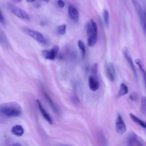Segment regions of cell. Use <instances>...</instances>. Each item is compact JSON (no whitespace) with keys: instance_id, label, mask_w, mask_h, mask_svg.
<instances>
[{"instance_id":"28","label":"cell","mask_w":146,"mask_h":146,"mask_svg":"<svg viewBox=\"0 0 146 146\" xmlns=\"http://www.w3.org/2000/svg\"><path fill=\"white\" fill-rule=\"evenodd\" d=\"M60 146H70V145H60Z\"/></svg>"},{"instance_id":"19","label":"cell","mask_w":146,"mask_h":146,"mask_svg":"<svg viewBox=\"0 0 146 146\" xmlns=\"http://www.w3.org/2000/svg\"><path fill=\"white\" fill-rule=\"evenodd\" d=\"M78 46L81 51L82 57L84 58L85 54H86V48H85V45L84 42L81 40H79L78 41Z\"/></svg>"},{"instance_id":"8","label":"cell","mask_w":146,"mask_h":146,"mask_svg":"<svg viewBox=\"0 0 146 146\" xmlns=\"http://www.w3.org/2000/svg\"><path fill=\"white\" fill-rule=\"evenodd\" d=\"M128 146H143L141 143L138 140L137 136L133 132L129 133L127 137Z\"/></svg>"},{"instance_id":"15","label":"cell","mask_w":146,"mask_h":146,"mask_svg":"<svg viewBox=\"0 0 146 146\" xmlns=\"http://www.w3.org/2000/svg\"><path fill=\"white\" fill-rule=\"evenodd\" d=\"M43 95H44V96L46 99V100L47 101V102L48 103L49 105L51 106V108L53 110V111L56 113H58V110L57 109V108L56 107L55 105L54 104L53 101L52 100V99H51V98L48 96V95L47 94V92L45 91H43Z\"/></svg>"},{"instance_id":"20","label":"cell","mask_w":146,"mask_h":146,"mask_svg":"<svg viewBox=\"0 0 146 146\" xmlns=\"http://www.w3.org/2000/svg\"><path fill=\"white\" fill-rule=\"evenodd\" d=\"M66 25L65 24H63L58 27V32L60 35H63L66 33Z\"/></svg>"},{"instance_id":"5","label":"cell","mask_w":146,"mask_h":146,"mask_svg":"<svg viewBox=\"0 0 146 146\" xmlns=\"http://www.w3.org/2000/svg\"><path fill=\"white\" fill-rule=\"evenodd\" d=\"M59 51V47L58 46H55L50 49L44 50L42 51V55L44 59L48 60H54Z\"/></svg>"},{"instance_id":"2","label":"cell","mask_w":146,"mask_h":146,"mask_svg":"<svg viewBox=\"0 0 146 146\" xmlns=\"http://www.w3.org/2000/svg\"><path fill=\"white\" fill-rule=\"evenodd\" d=\"M87 35V44L90 47L95 45L98 37V26L93 19L89 20L86 25Z\"/></svg>"},{"instance_id":"3","label":"cell","mask_w":146,"mask_h":146,"mask_svg":"<svg viewBox=\"0 0 146 146\" xmlns=\"http://www.w3.org/2000/svg\"><path fill=\"white\" fill-rule=\"evenodd\" d=\"M6 7L10 13L21 19L29 20L30 18L29 14L25 10L12 3H8L6 5Z\"/></svg>"},{"instance_id":"14","label":"cell","mask_w":146,"mask_h":146,"mask_svg":"<svg viewBox=\"0 0 146 146\" xmlns=\"http://www.w3.org/2000/svg\"><path fill=\"white\" fill-rule=\"evenodd\" d=\"M128 92V89L127 86L124 83H121L120 85L119 90L118 91L117 96V98L126 95Z\"/></svg>"},{"instance_id":"16","label":"cell","mask_w":146,"mask_h":146,"mask_svg":"<svg viewBox=\"0 0 146 146\" xmlns=\"http://www.w3.org/2000/svg\"><path fill=\"white\" fill-rule=\"evenodd\" d=\"M129 116H130L131 119H132V120H133L135 123H136V124H139V125H140L143 128H146V124H145V123L144 121L141 120V119H140L139 117H136V116H135L132 113H130L129 114Z\"/></svg>"},{"instance_id":"29","label":"cell","mask_w":146,"mask_h":146,"mask_svg":"<svg viewBox=\"0 0 146 146\" xmlns=\"http://www.w3.org/2000/svg\"><path fill=\"white\" fill-rule=\"evenodd\" d=\"M2 40V38H1V37L0 36V42Z\"/></svg>"},{"instance_id":"24","label":"cell","mask_w":146,"mask_h":146,"mask_svg":"<svg viewBox=\"0 0 146 146\" xmlns=\"http://www.w3.org/2000/svg\"><path fill=\"white\" fill-rule=\"evenodd\" d=\"M57 4L60 8H63L65 5V3L62 0H58L57 2Z\"/></svg>"},{"instance_id":"27","label":"cell","mask_w":146,"mask_h":146,"mask_svg":"<svg viewBox=\"0 0 146 146\" xmlns=\"http://www.w3.org/2000/svg\"><path fill=\"white\" fill-rule=\"evenodd\" d=\"M46 2H49L50 0H44Z\"/></svg>"},{"instance_id":"4","label":"cell","mask_w":146,"mask_h":146,"mask_svg":"<svg viewBox=\"0 0 146 146\" xmlns=\"http://www.w3.org/2000/svg\"><path fill=\"white\" fill-rule=\"evenodd\" d=\"M22 29H23V31L26 34H27L28 35L34 38L35 40H36L39 43L42 44H45L46 43V38L41 33L27 27H24Z\"/></svg>"},{"instance_id":"11","label":"cell","mask_w":146,"mask_h":146,"mask_svg":"<svg viewBox=\"0 0 146 146\" xmlns=\"http://www.w3.org/2000/svg\"><path fill=\"white\" fill-rule=\"evenodd\" d=\"M88 86L90 89L92 91L98 90L99 88V83L98 79L92 75H90L88 78Z\"/></svg>"},{"instance_id":"13","label":"cell","mask_w":146,"mask_h":146,"mask_svg":"<svg viewBox=\"0 0 146 146\" xmlns=\"http://www.w3.org/2000/svg\"><path fill=\"white\" fill-rule=\"evenodd\" d=\"M11 132L14 135L20 137L22 136L24 133V129L21 125H15L11 129Z\"/></svg>"},{"instance_id":"10","label":"cell","mask_w":146,"mask_h":146,"mask_svg":"<svg viewBox=\"0 0 146 146\" xmlns=\"http://www.w3.org/2000/svg\"><path fill=\"white\" fill-rule=\"evenodd\" d=\"M36 103L38 106V107L39 110V111L41 113L42 115L43 116V117H44V119L50 124H52V120L51 118V117L50 116V115H48V113L46 112V111L44 110V108H43V107L42 106L40 102L38 100V99H36Z\"/></svg>"},{"instance_id":"12","label":"cell","mask_w":146,"mask_h":146,"mask_svg":"<svg viewBox=\"0 0 146 146\" xmlns=\"http://www.w3.org/2000/svg\"><path fill=\"white\" fill-rule=\"evenodd\" d=\"M68 13L70 18L75 21L78 20L79 13L78 10L73 6H70L68 8Z\"/></svg>"},{"instance_id":"22","label":"cell","mask_w":146,"mask_h":146,"mask_svg":"<svg viewBox=\"0 0 146 146\" xmlns=\"http://www.w3.org/2000/svg\"><path fill=\"white\" fill-rule=\"evenodd\" d=\"M145 104H146V99L145 96H143L141 98V108L144 111V113H145Z\"/></svg>"},{"instance_id":"25","label":"cell","mask_w":146,"mask_h":146,"mask_svg":"<svg viewBox=\"0 0 146 146\" xmlns=\"http://www.w3.org/2000/svg\"><path fill=\"white\" fill-rule=\"evenodd\" d=\"M12 146H22V145H21L20 144H19V143H15V144H14Z\"/></svg>"},{"instance_id":"7","label":"cell","mask_w":146,"mask_h":146,"mask_svg":"<svg viewBox=\"0 0 146 146\" xmlns=\"http://www.w3.org/2000/svg\"><path fill=\"white\" fill-rule=\"evenodd\" d=\"M116 131L119 134H123L126 131V126L122 117L120 114H117L116 120Z\"/></svg>"},{"instance_id":"9","label":"cell","mask_w":146,"mask_h":146,"mask_svg":"<svg viewBox=\"0 0 146 146\" xmlns=\"http://www.w3.org/2000/svg\"><path fill=\"white\" fill-rule=\"evenodd\" d=\"M106 71L108 79L112 82H113L116 78V72L114 66L112 63H109L107 64Z\"/></svg>"},{"instance_id":"17","label":"cell","mask_w":146,"mask_h":146,"mask_svg":"<svg viewBox=\"0 0 146 146\" xmlns=\"http://www.w3.org/2000/svg\"><path fill=\"white\" fill-rule=\"evenodd\" d=\"M135 63L138 66L139 70H140L141 74H143L144 79V80H145V67H144V65L143 64V61L140 59H136L135 60Z\"/></svg>"},{"instance_id":"1","label":"cell","mask_w":146,"mask_h":146,"mask_svg":"<svg viewBox=\"0 0 146 146\" xmlns=\"http://www.w3.org/2000/svg\"><path fill=\"white\" fill-rule=\"evenodd\" d=\"M22 113V108L17 102H10L0 104V115L7 117H17Z\"/></svg>"},{"instance_id":"30","label":"cell","mask_w":146,"mask_h":146,"mask_svg":"<svg viewBox=\"0 0 146 146\" xmlns=\"http://www.w3.org/2000/svg\"><path fill=\"white\" fill-rule=\"evenodd\" d=\"M18 2H20V1H21V0H17Z\"/></svg>"},{"instance_id":"21","label":"cell","mask_w":146,"mask_h":146,"mask_svg":"<svg viewBox=\"0 0 146 146\" xmlns=\"http://www.w3.org/2000/svg\"><path fill=\"white\" fill-rule=\"evenodd\" d=\"M97 70H98V64L97 63H95L91 68V72L92 74V75L95 76L97 74Z\"/></svg>"},{"instance_id":"6","label":"cell","mask_w":146,"mask_h":146,"mask_svg":"<svg viewBox=\"0 0 146 146\" xmlns=\"http://www.w3.org/2000/svg\"><path fill=\"white\" fill-rule=\"evenodd\" d=\"M123 54H124V56H125V58L127 62V63H128L132 71L133 72V74H134V76H135L136 79H137V71L136 70V68L135 67V65L133 63V61H132V58H131V55L129 54V51L128 50V48L127 47H124L123 49Z\"/></svg>"},{"instance_id":"23","label":"cell","mask_w":146,"mask_h":146,"mask_svg":"<svg viewBox=\"0 0 146 146\" xmlns=\"http://www.w3.org/2000/svg\"><path fill=\"white\" fill-rule=\"evenodd\" d=\"M0 23H1L2 24H4L5 23V19L1 11V8H0Z\"/></svg>"},{"instance_id":"18","label":"cell","mask_w":146,"mask_h":146,"mask_svg":"<svg viewBox=\"0 0 146 146\" xmlns=\"http://www.w3.org/2000/svg\"><path fill=\"white\" fill-rule=\"evenodd\" d=\"M103 20H104V23L105 26L108 27L110 24V14L108 13V11L106 9H105L103 11Z\"/></svg>"},{"instance_id":"26","label":"cell","mask_w":146,"mask_h":146,"mask_svg":"<svg viewBox=\"0 0 146 146\" xmlns=\"http://www.w3.org/2000/svg\"><path fill=\"white\" fill-rule=\"evenodd\" d=\"M27 2H29V3H31V2H33L34 1H35V0H26Z\"/></svg>"}]
</instances>
